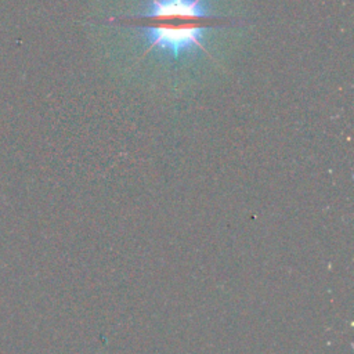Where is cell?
Listing matches in <instances>:
<instances>
[{
  "mask_svg": "<svg viewBox=\"0 0 354 354\" xmlns=\"http://www.w3.org/2000/svg\"><path fill=\"white\" fill-rule=\"evenodd\" d=\"M130 21L149 41L148 51L158 48L174 59L195 48L205 50V32L223 24L203 0H149L147 10Z\"/></svg>",
  "mask_w": 354,
  "mask_h": 354,
  "instance_id": "1",
  "label": "cell"
}]
</instances>
